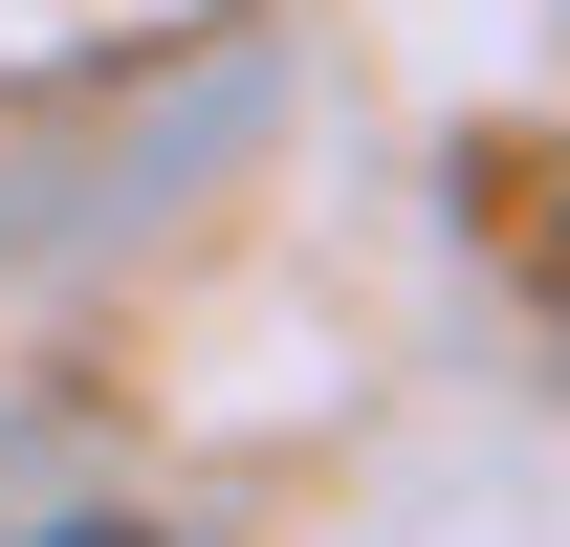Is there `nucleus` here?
Instances as JSON below:
<instances>
[{"instance_id":"nucleus-1","label":"nucleus","mask_w":570,"mask_h":547,"mask_svg":"<svg viewBox=\"0 0 570 547\" xmlns=\"http://www.w3.org/2000/svg\"><path fill=\"white\" fill-rule=\"evenodd\" d=\"M67 547H132V526H67Z\"/></svg>"}]
</instances>
